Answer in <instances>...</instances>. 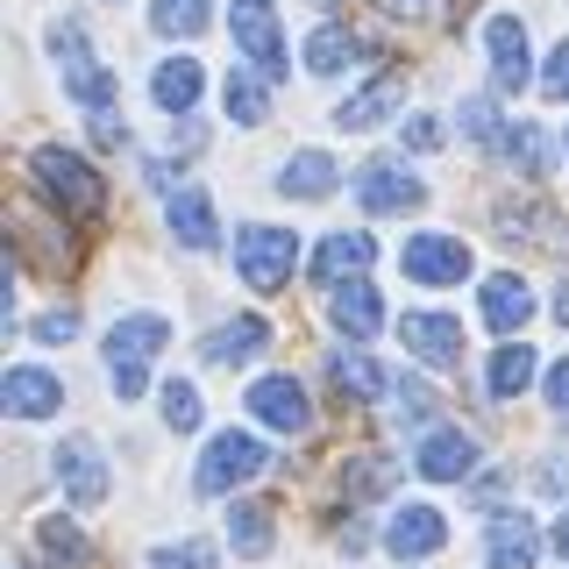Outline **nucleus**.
Listing matches in <instances>:
<instances>
[{"label":"nucleus","mask_w":569,"mask_h":569,"mask_svg":"<svg viewBox=\"0 0 569 569\" xmlns=\"http://www.w3.org/2000/svg\"><path fill=\"white\" fill-rule=\"evenodd\" d=\"M29 171H36V186H43L64 213H79V221L107 213V186H100V171L86 164L79 150H36V157H29Z\"/></svg>","instance_id":"nucleus-1"},{"label":"nucleus","mask_w":569,"mask_h":569,"mask_svg":"<svg viewBox=\"0 0 569 569\" xmlns=\"http://www.w3.org/2000/svg\"><path fill=\"white\" fill-rule=\"evenodd\" d=\"M292 263H299L292 228H263V221L236 228V271L257 284V292H278V284L292 278Z\"/></svg>","instance_id":"nucleus-2"},{"label":"nucleus","mask_w":569,"mask_h":569,"mask_svg":"<svg viewBox=\"0 0 569 569\" xmlns=\"http://www.w3.org/2000/svg\"><path fill=\"white\" fill-rule=\"evenodd\" d=\"M228 29H236L242 58L257 64L263 79H284V71H292V58H284V36H278V8H271V0H236V8H228Z\"/></svg>","instance_id":"nucleus-3"},{"label":"nucleus","mask_w":569,"mask_h":569,"mask_svg":"<svg viewBox=\"0 0 569 569\" xmlns=\"http://www.w3.org/2000/svg\"><path fill=\"white\" fill-rule=\"evenodd\" d=\"M271 462V449H263L257 435H242V427H228L221 441H207V462H200V491L207 498H221V491H236V485H249V477Z\"/></svg>","instance_id":"nucleus-4"},{"label":"nucleus","mask_w":569,"mask_h":569,"mask_svg":"<svg viewBox=\"0 0 569 569\" xmlns=\"http://www.w3.org/2000/svg\"><path fill=\"white\" fill-rule=\"evenodd\" d=\"M58 71H64V86H71V100L79 107H93V114H107V100H114V71L93 64V50H86V36L79 29H58Z\"/></svg>","instance_id":"nucleus-5"},{"label":"nucleus","mask_w":569,"mask_h":569,"mask_svg":"<svg viewBox=\"0 0 569 569\" xmlns=\"http://www.w3.org/2000/svg\"><path fill=\"white\" fill-rule=\"evenodd\" d=\"M406 278L420 284H462V271H470V249H462V236H413L399 249Z\"/></svg>","instance_id":"nucleus-6"},{"label":"nucleus","mask_w":569,"mask_h":569,"mask_svg":"<svg viewBox=\"0 0 569 569\" xmlns=\"http://www.w3.org/2000/svg\"><path fill=\"white\" fill-rule=\"evenodd\" d=\"M399 342L413 349L420 363L456 370V363H462V320H449V313H406V320H399Z\"/></svg>","instance_id":"nucleus-7"},{"label":"nucleus","mask_w":569,"mask_h":569,"mask_svg":"<svg viewBox=\"0 0 569 569\" xmlns=\"http://www.w3.org/2000/svg\"><path fill=\"white\" fill-rule=\"evenodd\" d=\"M249 413H257L263 427H278V435H307L313 427V406H307V391H299L292 378H257L249 385Z\"/></svg>","instance_id":"nucleus-8"},{"label":"nucleus","mask_w":569,"mask_h":569,"mask_svg":"<svg viewBox=\"0 0 569 569\" xmlns=\"http://www.w3.org/2000/svg\"><path fill=\"white\" fill-rule=\"evenodd\" d=\"M441 541H449V527H441L435 506H399V512L385 520V548H391L399 562H427Z\"/></svg>","instance_id":"nucleus-9"},{"label":"nucleus","mask_w":569,"mask_h":569,"mask_svg":"<svg viewBox=\"0 0 569 569\" xmlns=\"http://www.w3.org/2000/svg\"><path fill=\"white\" fill-rule=\"evenodd\" d=\"M485 43H491V79H498V93H520V86L533 79V64H527V22H520V14H491Z\"/></svg>","instance_id":"nucleus-10"},{"label":"nucleus","mask_w":569,"mask_h":569,"mask_svg":"<svg viewBox=\"0 0 569 569\" xmlns=\"http://www.w3.org/2000/svg\"><path fill=\"white\" fill-rule=\"evenodd\" d=\"M356 200H363V213H406V207L427 200V186L413 171H399V164H370L356 178Z\"/></svg>","instance_id":"nucleus-11"},{"label":"nucleus","mask_w":569,"mask_h":569,"mask_svg":"<svg viewBox=\"0 0 569 569\" xmlns=\"http://www.w3.org/2000/svg\"><path fill=\"white\" fill-rule=\"evenodd\" d=\"M477 307H485V328H498L512 342V335L533 320V292H527L520 271H498V278H485V299H477Z\"/></svg>","instance_id":"nucleus-12"},{"label":"nucleus","mask_w":569,"mask_h":569,"mask_svg":"<svg viewBox=\"0 0 569 569\" xmlns=\"http://www.w3.org/2000/svg\"><path fill=\"white\" fill-rule=\"evenodd\" d=\"M0 406H8L14 420H43V413H58V406H64V385L50 378V370L22 363V370H8V385H0Z\"/></svg>","instance_id":"nucleus-13"},{"label":"nucleus","mask_w":569,"mask_h":569,"mask_svg":"<svg viewBox=\"0 0 569 569\" xmlns=\"http://www.w3.org/2000/svg\"><path fill=\"white\" fill-rule=\"evenodd\" d=\"M58 485L79 498V506H100V498H107V462L93 456V441H86V435L58 441Z\"/></svg>","instance_id":"nucleus-14"},{"label":"nucleus","mask_w":569,"mask_h":569,"mask_svg":"<svg viewBox=\"0 0 569 569\" xmlns=\"http://www.w3.org/2000/svg\"><path fill=\"white\" fill-rule=\"evenodd\" d=\"M477 470V441L462 435V427H435V435L420 441V477H435V485H456V477Z\"/></svg>","instance_id":"nucleus-15"},{"label":"nucleus","mask_w":569,"mask_h":569,"mask_svg":"<svg viewBox=\"0 0 569 569\" xmlns=\"http://www.w3.org/2000/svg\"><path fill=\"white\" fill-rule=\"evenodd\" d=\"M171 342V328L157 313H129V320H114V335H107V370L114 363H150L157 349Z\"/></svg>","instance_id":"nucleus-16"},{"label":"nucleus","mask_w":569,"mask_h":569,"mask_svg":"<svg viewBox=\"0 0 569 569\" xmlns=\"http://www.w3.org/2000/svg\"><path fill=\"white\" fill-rule=\"evenodd\" d=\"M335 186H342V164L320 157V150H299L292 164H278V192H284V200H320V192H335Z\"/></svg>","instance_id":"nucleus-17"},{"label":"nucleus","mask_w":569,"mask_h":569,"mask_svg":"<svg viewBox=\"0 0 569 569\" xmlns=\"http://www.w3.org/2000/svg\"><path fill=\"white\" fill-rule=\"evenodd\" d=\"M378 320H385V307H378V284H370V278H349V284H335V328H342L349 342L378 335Z\"/></svg>","instance_id":"nucleus-18"},{"label":"nucleus","mask_w":569,"mask_h":569,"mask_svg":"<svg viewBox=\"0 0 569 569\" xmlns=\"http://www.w3.org/2000/svg\"><path fill=\"white\" fill-rule=\"evenodd\" d=\"M533 527L520 520V512H491V533H485V556L491 569H533Z\"/></svg>","instance_id":"nucleus-19"},{"label":"nucleus","mask_w":569,"mask_h":569,"mask_svg":"<svg viewBox=\"0 0 569 569\" xmlns=\"http://www.w3.org/2000/svg\"><path fill=\"white\" fill-rule=\"evenodd\" d=\"M498 236L506 242H548L556 257H569V228L548 207H498Z\"/></svg>","instance_id":"nucleus-20"},{"label":"nucleus","mask_w":569,"mask_h":569,"mask_svg":"<svg viewBox=\"0 0 569 569\" xmlns=\"http://www.w3.org/2000/svg\"><path fill=\"white\" fill-rule=\"evenodd\" d=\"M263 349H271V320H257V313H236L221 335H207L213 363H249V356H263Z\"/></svg>","instance_id":"nucleus-21"},{"label":"nucleus","mask_w":569,"mask_h":569,"mask_svg":"<svg viewBox=\"0 0 569 569\" xmlns=\"http://www.w3.org/2000/svg\"><path fill=\"white\" fill-rule=\"evenodd\" d=\"M200 64L192 58H164L157 64V79H150V93H157V107H164V114H192V100H200Z\"/></svg>","instance_id":"nucleus-22"},{"label":"nucleus","mask_w":569,"mask_h":569,"mask_svg":"<svg viewBox=\"0 0 569 569\" xmlns=\"http://www.w3.org/2000/svg\"><path fill=\"white\" fill-rule=\"evenodd\" d=\"M363 263H370V236H328L313 249V278L320 284H349Z\"/></svg>","instance_id":"nucleus-23"},{"label":"nucleus","mask_w":569,"mask_h":569,"mask_svg":"<svg viewBox=\"0 0 569 569\" xmlns=\"http://www.w3.org/2000/svg\"><path fill=\"white\" fill-rule=\"evenodd\" d=\"M399 71H385V79H370L363 86V93H356V100H342V107H335V129H370V121H385L391 114V100H399Z\"/></svg>","instance_id":"nucleus-24"},{"label":"nucleus","mask_w":569,"mask_h":569,"mask_svg":"<svg viewBox=\"0 0 569 569\" xmlns=\"http://www.w3.org/2000/svg\"><path fill=\"white\" fill-rule=\"evenodd\" d=\"M171 236L186 249H213L221 236H213V200L207 192H171Z\"/></svg>","instance_id":"nucleus-25"},{"label":"nucleus","mask_w":569,"mask_h":569,"mask_svg":"<svg viewBox=\"0 0 569 569\" xmlns=\"http://www.w3.org/2000/svg\"><path fill=\"white\" fill-rule=\"evenodd\" d=\"M533 370H541V356H533L527 342H498V356H491V391H498V399H520V391L533 385Z\"/></svg>","instance_id":"nucleus-26"},{"label":"nucleus","mask_w":569,"mask_h":569,"mask_svg":"<svg viewBox=\"0 0 569 569\" xmlns=\"http://www.w3.org/2000/svg\"><path fill=\"white\" fill-rule=\"evenodd\" d=\"M228 541H236V556H271V512H263L257 498H236V512H228Z\"/></svg>","instance_id":"nucleus-27"},{"label":"nucleus","mask_w":569,"mask_h":569,"mask_svg":"<svg viewBox=\"0 0 569 569\" xmlns=\"http://www.w3.org/2000/svg\"><path fill=\"white\" fill-rule=\"evenodd\" d=\"M328 378H335V391H342V399H378V391L391 385L378 363H370V356H335L328 363Z\"/></svg>","instance_id":"nucleus-28"},{"label":"nucleus","mask_w":569,"mask_h":569,"mask_svg":"<svg viewBox=\"0 0 569 569\" xmlns=\"http://www.w3.org/2000/svg\"><path fill=\"white\" fill-rule=\"evenodd\" d=\"M363 58V43H356L349 29H320L313 43H307V71H320V79H335L342 64H356Z\"/></svg>","instance_id":"nucleus-29"},{"label":"nucleus","mask_w":569,"mask_h":569,"mask_svg":"<svg viewBox=\"0 0 569 569\" xmlns=\"http://www.w3.org/2000/svg\"><path fill=\"white\" fill-rule=\"evenodd\" d=\"M498 150H506V164H512V171H527V178H541V171H548V136L533 129V121L506 129V142H498Z\"/></svg>","instance_id":"nucleus-30"},{"label":"nucleus","mask_w":569,"mask_h":569,"mask_svg":"<svg viewBox=\"0 0 569 569\" xmlns=\"http://www.w3.org/2000/svg\"><path fill=\"white\" fill-rule=\"evenodd\" d=\"M263 114H271V100H263V79H249V71L236 64V71H228V121H242V129H257Z\"/></svg>","instance_id":"nucleus-31"},{"label":"nucleus","mask_w":569,"mask_h":569,"mask_svg":"<svg viewBox=\"0 0 569 569\" xmlns=\"http://www.w3.org/2000/svg\"><path fill=\"white\" fill-rule=\"evenodd\" d=\"M150 22H157V36H200L207 29V0H157Z\"/></svg>","instance_id":"nucleus-32"},{"label":"nucleus","mask_w":569,"mask_h":569,"mask_svg":"<svg viewBox=\"0 0 569 569\" xmlns=\"http://www.w3.org/2000/svg\"><path fill=\"white\" fill-rule=\"evenodd\" d=\"M164 427H178V435H186V427H200V391H192L186 378L164 385Z\"/></svg>","instance_id":"nucleus-33"},{"label":"nucleus","mask_w":569,"mask_h":569,"mask_svg":"<svg viewBox=\"0 0 569 569\" xmlns=\"http://www.w3.org/2000/svg\"><path fill=\"white\" fill-rule=\"evenodd\" d=\"M36 541H43L58 562H79V556H86V533L71 527V520H43V527H36Z\"/></svg>","instance_id":"nucleus-34"},{"label":"nucleus","mask_w":569,"mask_h":569,"mask_svg":"<svg viewBox=\"0 0 569 569\" xmlns=\"http://www.w3.org/2000/svg\"><path fill=\"white\" fill-rule=\"evenodd\" d=\"M391 485V462H342V491L363 498V491H385Z\"/></svg>","instance_id":"nucleus-35"},{"label":"nucleus","mask_w":569,"mask_h":569,"mask_svg":"<svg viewBox=\"0 0 569 569\" xmlns=\"http://www.w3.org/2000/svg\"><path fill=\"white\" fill-rule=\"evenodd\" d=\"M462 136H470V142H506V136H498L491 100H462Z\"/></svg>","instance_id":"nucleus-36"},{"label":"nucleus","mask_w":569,"mask_h":569,"mask_svg":"<svg viewBox=\"0 0 569 569\" xmlns=\"http://www.w3.org/2000/svg\"><path fill=\"white\" fill-rule=\"evenodd\" d=\"M207 562H213L207 548H200V541H186V548H164V556H157L150 569H207Z\"/></svg>","instance_id":"nucleus-37"},{"label":"nucleus","mask_w":569,"mask_h":569,"mask_svg":"<svg viewBox=\"0 0 569 569\" xmlns=\"http://www.w3.org/2000/svg\"><path fill=\"white\" fill-rule=\"evenodd\" d=\"M427 413H435V399H427L413 378H399V420H427Z\"/></svg>","instance_id":"nucleus-38"},{"label":"nucleus","mask_w":569,"mask_h":569,"mask_svg":"<svg viewBox=\"0 0 569 569\" xmlns=\"http://www.w3.org/2000/svg\"><path fill=\"white\" fill-rule=\"evenodd\" d=\"M71 335H79V320H71V313H43V320H36V342H50V349L71 342Z\"/></svg>","instance_id":"nucleus-39"},{"label":"nucleus","mask_w":569,"mask_h":569,"mask_svg":"<svg viewBox=\"0 0 569 569\" xmlns=\"http://www.w3.org/2000/svg\"><path fill=\"white\" fill-rule=\"evenodd\" d=\"M435 142H441V121L435 114H413V121H406V150H435Z\"/></svg>","instance_id":"nucleus-40"},{"label":"nucleus","mask_w":569,"mask_h":569,"mask_svg":"<svg viewBox=\"0 0 569 569\" xmlns=\"http://www.w3.org/2000/svg\"><path fill=\"white\" fill-rule=\"evenodd\" d=\"M548 100H569V43H556L548 58Z\"/></svg>","instance_id":"nucleus-41"},{"label":"nucleus","mask_w":569,"mask_h":569,"mask_svg":"<svg viewBox=\"0 0 569 569\" xmlns=\"http://www.w3.org/2000/svg\"><path fill=\"white\" fill-rule=\"evenodd\" d=\"M548 406H556V413L569 420V356H562L556 370H548Z\"/></svg>","instance_id":"nucleus-42"},{"label":"nucleus","mask_w":569,"mask_h":569,"mask_svg":"<svg viewBox=\"0 0 569 569\" xmlns=\"http://www.w3.org/2000/svg\"><path fill=\"white\" fill-rule=\"evenodd\" d=\"M385 8H391V14H406V22H413V14H427V8H435V0H385Z\"/></svg>","instance_id":"nucleus-43"},{"label":"nucleus","mask_w":569,"mask_h":569,"mask_svg":"<svg viewBox=\"0 0 569 569\" xmlns=\"http://www.w3.org/2000/svg\"><path fill=\"white\" fill-rule=\"evenodd\" d=\"M556 320H569V284H556Z\"/></svg>","instance_id":"nucleus-44"},{"label":"nucleus","mask_w":569,"mask_h":569,"mask_svg":"<svg viewBox=\"0 0 569 569\" xmlns=\"http://www.w3.org/2000/svg\"><path fill=\"white\" fill-rule=\"evenodd\" d=\"M556 548H562V556H569V512H562V520H556Z\"/></svg>","instance_id":"nucleus-45"}]
</instances>
